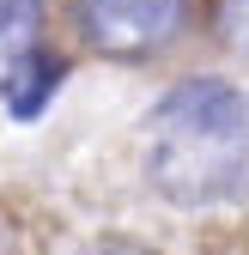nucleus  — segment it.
I'll return each instance as SVG.
<instances>
[{
    "label": "nucleus",
    "instance_id": "4",
    "mask_svg": "<svg viewBox=\"0 0 249 255\" xmlns=\"http://www.w3.org/2000/svg\"><path fill=\"white\" fill-rule=\"evenodd\" d=\"M43 30V0H0V79L12 73V61L37 49Z\"/></svg>",
    "mask_w": 249,
    "mask_h": 255
},
{
    "label": "nucleus",
    "instance_id": "2",
    "mask_svg": "<svg viewBox=\"0 0 249 255\" xmlns=\"http://www.w3.org/2000/svg\"><path fill=\"white\" fill-rule=\"evenodd\" d=\"M182 12H189V0H73L79 37L98 55H122V61L164 49L182 30Z\"/></svg>",
    "mask_w": 249,
    "mask_h": 255
},
{
    "label": "nucleus",
    "instance_id": "6",
    "mask_svg": "<svg viewBox=\"0 0 249 255\" xmlns=\"http://www.w3.org/2000/svg\"><path fill=\"white\" fill-rule=\"evenodd\" d=\"M85 255H146L140 243H98V249H85Z\"/></svg>",
    "mask_w": 249,
    "mask_h": 255
},
{
    "label": "nucleus",
    "instance_id": "5",
    "mask_svg": "<svg viewBox=\"0 0 249 255\" xmlns=\"http://www.w3.org/2000/svg\"><path fill=\"white\" fill-rule=\"evenodd\" d=\"M219 30L237 49H249V0H219Z\"/></svg>",
    "mask_w": 249,
    "mask_h": 255
},
{
    "label": "nucleus",
    "instance_id": "3",
    "mask_svg": "<svg viewBox=\"0 0 249 255\" xmlns=\"http://www.w3.org/2000/svg\"><path fill=\"white\" fill-rule=\"evenodd\" d=\"M61 79H67V61L49 55V49H30L24 61H12V73L0 79V91H6V116L12 122H37L49 110V98L61 91Z\"/></svg>",
    "mask_w": 249,
    "mask_h": 255
},
{
    "label": "nucleus",
    "instance_id": "1",
    "mask_svg": "<svg viewBox=\"0 0 249 255\" xmlns=\"http://www.w3.org/2000/svg\"><path fill=\"white\" fill-rule=\"evenodd\" d=\"M146 176L170 207L249 195V98L231 79H182L146 122Z\"/></svg>",
    "mask_w": 249,
    "mask_h": 255
}]
</instances>
